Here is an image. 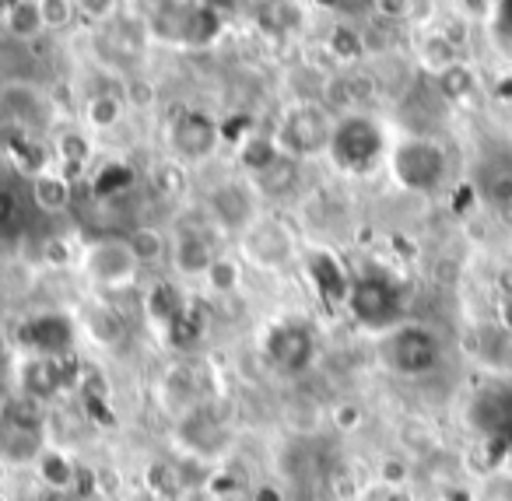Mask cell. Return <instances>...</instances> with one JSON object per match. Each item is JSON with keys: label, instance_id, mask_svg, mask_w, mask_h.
<instances>
[{"label": "cell", "instance_id": "obj_19", "mask_svg": "<svg viewBox=\"0 0 512 501\" xmlns=\"http://www.w3.org/2000/svg\"><path fill=\"white\" fill-rule=\"evenodd\" d=\"M4 424H8V431H18V435H39V428H43L46 421V410L39 400H32V396L25 393H15L4 400Z\"/></svg>", "mask_w": 512, "mask_h": 501}, {"label": "cell", "instance_id": "obj_26", "mask_svg": "<svg viewBox=\"0 0 512 501\" xmlns=\"http://www.w3.org/2000/svg\"><path fill=\"white\" fill-rule=\"evenodd\" d=\"M435 85H439L442 99L463 102V99H470V95H474L477 78H474V71H470L467 64H460V60H456V64H449L446 71L435 74Z\"/></svg>", "mask_w": 512, "mask_h": 501}, {"label": "cell", "instance_id": "obj_8", "mask_svg": "<svg viewBox=\"0 0 512 501\" xmlns=\"http://www.w3.org/2000/svg\"><path fill=\"white\" fill-rule=\"evenodd\" d=\"M81 270H85L88 281L102 284V288H123L137 277V260L130 253L127 239H99L85 249Z\"/></svg>", "mask_w": 512, "mask_h": 501}, {"label": "cell", "instance_id": "obj_28", "mask_svg": "<svg viewBox=\"0 0 512 501\" xmlns=\"http://www.w3.org/2000/svg\"><path fill=\"white\" fill-rule=\"evenodd\" d=\"M162 400L172 414H186L193 410V382H190V372L186 368H172L169 375L162 379Z\"/></svg>", "mask_w": 512, "mask_h": 501}, {"label": "cell", "instance_id": "obj_46", "mask_svg": "<svg viewBox=\"0 0 512 501\" xmlns=\"http://www.w3.org/2000/svg\"><path fill=\"white\" fill-rule=\"evenodd\" d=\"M495 95H498V99H502V102H512V74H509V78H502V81H498Z\"/></svg>", "mask_w": 512, "mask_h": 501}, {"label": "cell", "instance_id": "obj_1", "mask_svg": "<svg viewBox=\"0 0 512 501\" xmlns=\"http://www.w3.org/2000/svg\"><path fill=\"white\" fill-rule=\"evenodd\" d=\"M386 137L372 116L351 113L341 123H334V134H330V155L341 169L348 172H369L372 165L383 158Z\"/></svg>", "mask_w": 512, "mask_h": 501}, {"label": "cell", "instance_id": "obj_31", "mask_svg": "<svg viewBox=\"0 0 512 501\" xmlns=\"http://www.w3.org/2000/svg\"><path fill=\"white\" fill-rule=\"evenodd\" d=\"M256 186L264 193H288L292 186H299V162L285 155L271 172H264V176L256 179Z\"/></svg>", "mask_w": 512, "mask_h": 501}, {"label": "cell", "instance_id": "obj_45", "mask_svg": "<svg viewBox=\"0 0 512 501\" xmlns=\"http://www.w3.org/2000/svg\"><path fill=\"white\" fill-rule=\"evenodd\" d=\"M123 501H165V498H158L155 491H148V487H141V491H130Z\"/></svg>", "mask_w": 512, "mask_h": 501}, {"label": "cell", "instance_id": "obj_23", "mask_svg": "<svg viewBox=\"0 0 512 501\" xmlns=\"http://www.w3.org/2000/svg\"><path fill=\"white\" fill-rule=\"evenodd\" d=\"M186 22H190V4H162L148 18V32L165 43H186Z\"/></svg>", "mask_w": 512, "mask_h": 501}, {"label": "cell", "instance_id": "obj_9", "mask_svg": "<svg viewBox=\"0 0 512 501\" xmlns=\"http://www.w3.org/2000/svg\"><path fill=\"white\" fill-rule=\"evenodd\" d=\"M221 141V127L200 109H186L172 120L169 127V144L183 162H204L207 155H214Z\"/></svg>", "mask_w": 512, "mask_h": 501}, {"label": "cell", "instance_id": "obj_39", "mask_svg": "<svg viewBox=\"0 0 512 501\" xmlns=\"http://www.w3.org/2000/svg\"><path fill=\"white\" fill-rule=\"evenodd\" d=\"M491 29H495V36H498V43H505V46H512V0H505V4H495L491 8Z\"/></svg>", "mask_w": 512, "mask_h": 501}, {"label": "cell", "instance_id": "obj_5", "mask_svg": "<svg viewBox=\"0 0 512 501\" xmlns=\"http://www.w3.org/2000/svg\"><path fill=\"white\" fill-rule=\"evenodd\" d=\"M15 340L25 358H71L78 330H74V319L64 312H39L18 326Z\"/></svg>", "mask_w": 512, "mask_h": 501}, {"label": "cell", "instance_id": "obj_34", "mask_svg": "<svg viewBox=\"0 0 512 501\" xmlns=\"http://www.w3.org/2000/svg\"><path fill=\"white\" fill-rule=\"evenodd\" d=\"M362 46H365L362 32L351 29V25H334V32H330V53H334V57L355 60V57H362Z\"/></svg>", "mask_w": 512, "mask_h": 501}, {"label": "cell", "instance_id": "obj_36", "mask_svg": "<svg viewBox=\"0 0 512 501\" xmlns=\"http://www.w3.org/2000/svg\"><path fill=\"white\" fill-rule=\"evenodd\" d=\"M207 281H211V288L221 291V295H232V291L239 288V267H235L232 260H214V267L207 270Z\"/></svg>", "mask_w": 512, "mask_h": 501}, {"label": "cell", "instance_id": "obj_49", "mask_svg": "<svg viewBox=\"0 0 512 501\" xmlns=\"http://www.w3.org/2000/svg\"><path fill=\"white\" fill-rule=\"evenodd\" d=\"M509 361H512V347H509Z\"/></svg>", "mask_w": 512, "mask_h": 501}, {"label": "cell", "instance_id": "obj_41", "mask_svg": "<svg viewBox=\"0 0 512 501\" xmlns=\"http://www.w3.org/2000/svg\"><path fill=\"white\" fill-rule=\"evenodd\" d=\"M113 11V4H102V0H81L78 4V15L92 18V22H113Z\"/></svg>", "mask_w": 512, "mask_h": 501}, {"label": "cell", "instance_id": "obj_38", "mask_svg": "<svg viewBox=\"0 0 512 501\" xmlns=\"http://www.w3.org/2000/svg\"><path fill=\"white\" fill-rule=\"evenodd\" d=\"M358 501H411V494H407V487L376 480V484H369L362 494H358Z\"/></svg>", "mask_w": 512, "mask_h": 501}, {"label": "cell", "instance_id": "obj_42", "mask_svg": "<svg viewBox=\"0 0 512 501\" xmlns=\"http://www.w3.org/2000/svg\"><path fill=\"white\" fill-rule=\"evenodd\" d=\"M383 484H397V487H404V480H407V466L400 463V459H386L383 463Z\"/></svg>", "mask_w": 512, "mask_h": 501}, {"label": "cell", "instance_id": "obj_37", "mask_svg": "<svg viewBox=\"0 0 512 501\" xmlns=\"http://www.w3.org/2000/svg\"><path fill=\"white\" fill-rule=\"evenodd\" d=\"M74 15H78V4H71V0H43L46 29H64L74 22Z\"/></svg>", "mask_w": 512, "mask_h": 501}, {"label": "cell", "instance_id": "obj_48", "mask_svg": "<svg viewBox=\"0 0 512 501\" xmlns=\"http://www.w3.org/2000/svg\"><path fill=\"white\" fill-rule=\"evenodd\" d=\"M4 365H8V340L0 333V375H4Z\"/></svg>", "mask_w": 512, "mask_h": 501}, {"label": "cell", "instance_id": "obj_4", "mask_svg": "<svg viewBox=\"0 0 512 501\" xmlns=\"http://www.w3.org/2000/svg\"><path fill=\"white\" fill-rule=\"evenodd\" d=\"M348 309H351V316H355V323L365 326V330H390L400 319L404 298H400V288L390 277L372 274L351 284Z\"/></svg>", "mask_w": 512, "mask_h": 501}, {"label": "cell", "instance_id": "obj_13", "mask_svg": "<svg viewBox=\"0 0 512 501\" xmlns=\"http://www.w3.org/2000/svg\"><path fill=\"white\" fill-rule=\"evenodd\" d=\"M306 274H309V281H313L316 295L323 298V305H327V309L348 305L351 281H348V270H344V263L337 260L334 253H323V249L309 253L306 256Z\"/></svg>", "mask_w": 512, "mask_h": 501}, {"label": "cell", "instance_id": "obj_33", "mask_svg": "<svg viewBox=\"0 0 512 501\" xmlns=\"http://www.w3.org/2000/svg\"><path fill=\"white\" fill-rule=\"evenodd\" d=\"M120 99L116 95H109V92H102V95H95V99H88V109H85V116H88V127H95V130H109L116 120H120Z\"/></svg>", "mask_w": 512, "mask_h": 501}, {"label": "cell", "instance_id": "obj_2", "mask_svg": "<svg viewBox=\"0 0 512 501\" xmlns=\"http://www.w3.org/2000/svg\"><path fill=\"white\" fill-rule=\"evenodd\" d=\"M393 176L404 190L432 193L446 179V151L428 137H407L404 144L393 148Z\"/></svg>", "mask_w": 512, "mask_h": 501}, {"label": "cell", "instance_id": "obj_7", "mask_svg": "<svg viewBox=\"0 0 512 501\" xmlns=\"http://www.w3.org/2000/svg\"><path fill=\"white\" fill-rule=\"evenodd\" d=\"M264 354L274 372L299 375L313 365L316 358V337L306 323H278L264 340Z\"/></svg>", "mask_w": 512, "mask_h": 501}, {"label": "cell", "instance_id": "obj_32", "mask_svg": "<svg viewBox=\"0 0 512 501\" xmlns=\"http://www.w3.org/2000/svg\"><path fill=\"white\" fill-rule=\"evenodd\" d=\"M57 158L71 165V169H81V165H88V158H92V144H88V137L81 134V130H64V134L57 137Z\"/></svg>", "mask_w": 512, "mask_h": 501}, {"label": "cell", "instance_id": "obj_44", "mask_svg": "<svg viewBox=\"0 0 512 501\" xmlns=\"http://www.w3.org/2000/svg\"><path fill=\"white\" fill-rule=\"evenodd\" d=\"M498 323L512 333V298H502V302H498Z\"/></svg>", "mask_w": 512, "mask_h": 501}, {"label": "cell", "instance_id": "obj_47", "mask_svg": "<svg viewBox=\"0 0 512 501\" xmlns=\"http://www.w3.org/2000/svg\"><path fill=\"white\" fill-rule=\"evenodd\" d=\"M253 501H281V494L274 491V487H260V491H256V498Z\"/></svg>", "mask_w": 512, "mask_h": 501}, {"label": "cell", "instance_id": "obj_18", "mask_svg": "<svg viewBox=\"0 0 512 501\" xmlns=\"http://www.w3.org/2000/svg\"><path fill=\"white\" fill-rule=\"evenodd\" d=\"M285 158V151H281L278 137H267V134H249L246 141L239 144V165L249 172V176H264V172H271L274 165Z\"/></svg>", "mask_w": 512, "mask_h": 501}, {"label": "cell", "instance_id": "obj_10", "mask_svg": "<svg viewBox=\"0 0 512 501\" xmlns=\"http://www.w3.org/2000/svg\"><path fill=\"white\" fill-rule=\"evenodd\" d=\"M292 249H295L292 232L274 218H256L253 225L242 232V253H246V260L264 270H274V267H281V263H288Z\"/></svg>", "mask_w": 512, "mask_h": 501}, {"label": "cell", "instance_id": "obj_29", "mask_svg": "<svg viewBox=\"0 0 512 501\" xmlns=\"http://www.w3.org/2000/svg\"><path fill=\"white\" fill-rule=\"evenodd\" d=\"M25 232V207L22 197L8 186H0V239H15Z\"/></svg>", "mask_w": 512, "mask_h": 501}, {"label": "cell", "instance_id": "obj_17", "mask_svg": "<svg viewBox=\"0 0 512 501\" xmlns=\"http://www.w3.org/2000/svg\"><path fill=\"white\" fill-rule=\"evenodd\" d=\"M214 249L211 242L204 239V235L197 232H183L176 242H172V263H176L179 274L186 277H197V274H207V270L214 267Z\"/></svg>", "mask_w": 512, "mask_h": 501}, {"label": "cell", "instance_id": "obj_24", "mask_svg": "<svg viewBox=\"0 0 512 501\" xmlns=\"http://www.w3.org/2000/svg\"><path fill=\"white\" fill-rule=\"evenodd\" d=\"M225 29V18L211 4H190V22H186V43L183 46H211Z\"/></svg>", "mask_w": 512, "mask_h": 501}, {"label": "cell", "instance_id": "obj_21", "mask_svg": "<svg viewBox=\"0 0 512 501\" xmlns=\"http://www.w3.org/2000/svg\"><path fill=\"white\" fill-rule=\"evenodd\" d=\"M32 200H36L39 211L46 214H57L64 211L67 204H71V183H67V176H60V172H39V176H32Z\"/></svg>", "mask_w": 512, "mask_h": 501}, {"label": "cell", "instance_id": "obj_20", "mask_svg": "<svg viewBox=\"0 0 512 501\" xmlns=\"http://www.w3.org/2000/svg\"><path fill=\"white\" fill-rule=\"evenodd\" d=\"M477 186L491 204H512V158H484Z\"/></svg>", "mask_w": 512, "mask_h": 501}, {"label": "cell", "instance_id": "obj_35", "mask_svg": "<svg viewBox=\"0 0 512 501\" xmlns=\"http://www.w3.org/2000/svg\"><path fill=\"white\" fill-rule=\"evenodd\" d=\"M148 491H155L158 498H165L169 501L172 494L183 487V480H179V466H165V463H151V470H148Z\"/></svg>", "mask_w": 512, "mask_h": 501}, {"label": "cell", "instance_id": "obj_16", "mask_svg": "<svg viewBox=\"0 0 512 501\" xmlns=\"http://www.w3.org/2000/svg\"><path fill=\"white\" fill-rule=\"evenodd\" d=\"M144 309H148V316L155 319L158 326L172 330V326L186 316L190 302H186V295L172 281H155V284H151V291H148V298H144Z\"/></svg>", "mask_w": 512, "mask_h": 501}, {"label": "cell", "instance_id": "obj_30", "mask_svg": "<svg viewBox=\"0 0 512 501\" xmlns=\"http://www.w3.org/2000/svg\"><path fill=\"white\" fill-rule=\"evenodd\" d=\"M137 183L134 169L123 162H109L106 169L95 176V197H116V193L130 190V186Z\"/></svg>", "mask_w": 512, "mask_h": 501}, {"label": "cell", "instance_id": "obj_12", "mask_svg": "<svg viewBox=\"0 0 512 501\" xmlns=\"http://www.w3.org/2000/svg\"><path fill=\"white\" fill-rule=\"evenodd\" d=\"M470 424L484 438H498L512 452V389H491L470 403Z\"/></svg>", "mask_w": 512, "mask_h": 501}, {"label": "cell", "instance_id": "obj_25", "mask_svg": "<svg viewBox=\"0 0 512 501\" xmlns=\"http://www.w3.org/2000/svg\"><path fill=\"white\" fill-rule=\"evenodd\" d=\"M39 480H43L46 487H53L57 494H67L78 484V466H74L64 452L46 449L43 456H39Z\"/></svg>", "mask_w": 512, "mask_h": 501}, {"label": "cell", "instance_id": "obj_14", "mask_svg": "<svg viewBox=\"0 0 512 501\" xmlns=\"http://www.w3.org/2000/svg\"><path fill=\"white\" fill-rule=\"evenodd\" d=\"M102 50L113 60L116 67H127L141 57L144 50V25L130 22V18H116L106 25V39H102Z\"/></svg>", "mask_w": 512, "mask_h": 501}, {"label": "cell", "instance_id": "obj_11", "mask_svg": "<svg viewBox=\"0 0 512 501\" xmlns=\"http://www.w3.org/2000/svg\"><path fill=\"white\" fill-rule=\"evenodd\" d=\"M74 375H78V361L74 358H25L18 382H22V393L32 400H50L64 386H71Z\"/></svg>", "mask_w": 512, "mask_h": 501}, {"label": "cell", "instance_id": "obj_43", "mask_svg": "<svg viewBox=\"0 0 512 501\" xmlns=\"http://www.w3.org/2000/svg\"><path fill=\"white\" fill-rule=\"evenodd\" d=\"M334 421L341 424L344 431H351L358 421H362V410H358L355 403H344V407H337V410H334Z\"/></svg>", "mask_w": 512, "mask_h": 501}, {"label": "cell", "instance_id": "obj_3", "mask_svg": "<svg viewBox=\"0 0 512 501\" xmlns=\"http://www.w3.org/2000/svg\"><path fill=\"white\" fill-rule=\"evenodd\" d=\"M383 361L397 375L418 379V375H428L442 361V344L425 326H397L383 340Z\"/></svg>", "mask_w": 512, "mask_h": 501}, {"label": "cell", "instance_id": "obj_40", "mask_svg": "<svg viewBox=\"0 0 512 501\" xmlns=\"http://www.w3.org/2000/svg\"><path fill=\"white\" fill-rule=\"evenodd\" d=\"M155 186L162 193H179V186H183V172L176 169V165H158L155 169Z\"/></svg>", "mask_w": 512, "mask_h": 501}, {"label": "cell", "instance_id": "obj_15", "mask_svg": "<svg viewBox=\"0 0 512 501\" xmlns=\"http://www.w3.org/2000/svg\"><path fill=\"white\" fill-rule=\"evenodd\" d=\"M211 211L221 225L239 228V232H246V228L256 221L253 218V197H249L239 183H225L221 190H214L211 193Z\"/></svg>", "mask_w": 512, "mask_h": 501}, {"label": "cell", "instance_id": "obj_22", "mask_svg": "<svg viewBox=\"0 0 512 501\" xmlns=\"http://www.w3.org/2000/svg\"><path fill=\"white\" fill-rule=\"evenodd\" d=\"M4 29H8L15 39H22V43L36 39L39 32L46 29V22H43V4H39V0H15V4H8V15H4Z\"/></svg>", "mask_w": 512, "mask_h": 501}, {"label": "cell", "instance_id": "obj_6", "mask_svg": "<svg viewBox=\"0 0 512 501\" xmlns=\"http://www.w3.org/2000/svg\"><path fill=\"white\" fill-rule=\"evenodd\" d=\"M330 134H334V127H330L327 113L320 106L302 102V106H295L285 116V123L278 130V144L288 158L299 162V158H313L320 151H330Z\"/></svg>", "mask_w": 512, "mask_h": 501}, {"label": "cell", "instance_id": "obj_27", "mask_svg": "<svg viewBox=\"0 0 512 501\" xmlns=\"http://www.w3.org/2000/svg\"><path fill=\"white\" fill-rule=\"evenodd\" d=\"M127 246L130 253H134L137 267H151V263H158L165 256V235L158 232V228H134V232L127 235Z\"/></svg>", "mask_w": 512, "mask_h": 501}]
</instances>
